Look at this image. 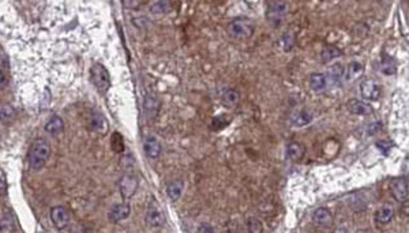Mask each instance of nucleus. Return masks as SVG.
Instances as JSON below:
<instances>
[{
	"mask_svg": "<svg viewBox=\"0 0 409 233\" xmlns=\"http://www.w3.org/2000/svg\"><path fill=\"white\" fill-rule=\"evenodd\" d=\"M51 157V146L45 139L39 138L32 143V146L29 149L27 153V161H29V167L33 171H40L45 167V164Z\"/></svg>",
	"mask_w": 409,
	"mask_h": 233,
	"instance_id": "nucleus-1",
	"label": "nucleus"
},
{
	"mask_svg": "<svg viewBox=\"0 0 409 233\" xmlns=\"http://www.w3.org/2000/svg\"><path fill=\"white\" fill-rule=\"evenodd\" d=\"M226 32H228V34H229L231 37H233V39L245 40V39L252 37V34L255 32V26H254V22H252L250 18L238 17V18L232 19L231 22L228 23Z\"/></svg>",
	"mask_w": 409,
	"mask_h": 233,
	"instance_id": "nucleus-2",
	"label": "nucleus"
},
{
	"mask_svg": "<svg viewBox=\"0 0 409 233\" xmlns=\"http://www.w3.org/2000/svg\"><path fill=\"white\" fill-rule=\"evenodd\" d=\"M90 78H92V83L96 86V89L99 90L100 93L104 94L108 92V89L111 87V77L109 73L105 67L100 63L93 64L90 68Z\"/></svg>",
	"mask_w": 409,
	"mask_h": 233,
	"instance_id": "nucleus-3",
	"label": "nucleus"
},
{
	"mask_svg": "<svg viewBox=\"0 0 409 233\" xmlns=\"http://www.w3.org/2000/svg\"><path fill=\"white\" fill-rule=\"evenodd\" d=\"M390 193L398 202H405L409 196V183L404 177H397L390 181Z\"/></svg>",
	"mask_w": 409,
	"mask_h": 233,
	"instance_id": "nucleus-4",
	"label": "nucleus"
},
{
	"mask_svg": "<svg viewBox=\"0 0 409 233\" xmlns=\"http://www.w3.org/2000/svg\"><path fill=\"white\" fill-rule=\"evenodd\" d=\"M138 177L135 175H125L119 180V191L123 199H130L138 188Z\"/></svg>",
	"mask_w": 409,
	"mask_h": 233,
	"instance_id": "nucleus-5",
	"label": "nucleus"
},
{
	"mask_svg": "<svg viewBox=\"0 0 409 233\" xmlns=\"http://www.w3.org/2000/svg\"><path fill=\"white\" fill-rule=\"evenodd\" d=\"M145 220L146 224L152 228H160L164 225L165 215L164 213H163V210H161V207H160L154 200L150 202V205L147 207Z\"/></svg>",
	"mask_w": 409,
	"mask_h": 233,
	"instance_id": "nucleus-6",
	"label": "nucleus"
},
{
	"mask_svg": "<svg viewBox=\"0 0 409 233\" xmlns=\"http://www.w3.org/2000/svg\"><path fill=\"white\" fill-rule=\"evenodd\" d=\"M288 10H289V7L286 1H271L267 7V19L270 20L273 25H277L284 18L285 14L288 13Z\"/></svg>",
	"mask_w": 409,
	"mask_h": 233,
	"instance_id": "nucleus-7",
	"label": "nucleus"
},
{
	"mask_svg": "<svg viewBox=\"0 0 409 233\" xmlns=\"http://www.w3.org/2000/svg\"><path fill=\"white\" fill-rule=\"evenodd\" d=\"M360 93L366 100L375 101L381 97L382 94V87L379 83H376L375 80L366 79L360 83Z\"/></svg>",
	"mask_w": 409,
	"mask_h": 233,
	"instance_id": "nucleus-8",
	"label": "nucleus"
},
{
	"mask_svg": "<svg viewBox=\"0 0 409 233\" xmlns=\"http://www.w3.org/2000/svg\"><path fill=\"white\" fill-rule=\"evenodd\" d=\"M51 220L58 229H64L70 222V214L66 207L53 206L51 209Z\"/></svg>",
	"mask_w": 409,
	"mask_h": 233,
	"instance_id": "nucleus-9",
	"label": "nucleus"
},
{
	"mask_svg": "<svg viewBox=\"0 0 409 233\" xmlns=\"http://www.w3.org/2000/svg\"><path fill=\"white\" fill-rule=\"evenodd\" d=\"M130 213H131V207L128 203H118L111 207V210L108 212V220L116 224V222L128 218Z\"/></svg>",
	"mask_w": 409,
	"mask_h": 233,
	"instance_id": "nucleus-10",
	"label": "nucleus"
},
{
	"mask_svg": "<svg viewBox=\"0 0 409 233\" xmlns=\"http://www.w3.org/2000/svg\"><path fill=\"white\" fill-rule=\"evenodd\" d=\"M312 221L314 224L319 228H324V229H327L333 225V215L330 213L327 209L325 207H319L317 209L314 214H312Z\"/></svg>",
	"mask_w": 409,
	"mask_h": 233,
	"instance_id": "nucleus-11",
	"label": "nucleus"
},
{
	"mask_svg": "<svg viewBox=\"0 0 409 233\" xmlns=\"http://www.w3.org/2000/svg\"><path fill=\"white\" fill-rule=\"evenodd\" d=\"M143 152L152 160L159 158L160 154H161V143L159 142V139L156 136H152V135L146 136L145 140H143Z\"/></svg>",
	"mask_w": 409,
	"mask_h": 233,
	"instance_id": "nucleus-12",
	"label": "nucleus"
},
{
	"mask_svg": "<svg viewBox=\"0 0 409 233\" xmlns=\"http://www.w3.org/2000/svg\"><path fill=\"white\" fill-rule=\"evenodd\" d=\"M89 130L96 134H105L108 131V121L105 116L100 112H94L89 119Z\"/></svg>",
	"mask_w": 409,
	"mask_h": 233,
	"instance_id": "nucleus-13",
	"label": "nucleus"
},
{
	"mask_svg": "<svg viewBox=\"0 0 409 233\" xmlns=\"http://www.w3.org/2000/svg\"><path fill=\"white\" fill-rule=\"evenodd\" d=\"M347 108L350 114L359 115V116H368L374 112V109L368 102H363L360 100H349L347 104Z\"/></svg>",
	"mask_w": 409,
	"mask_h": 233,
	"instance_id": "nucleus-14",
	"label": "nucleus"
},
{
	"mask_svg": "<svg viewBox=\"0 0 409 233\" xmlns=\"http://www.w3.org/2000/svg\"><path fill=\"white\" fill-rule=\"evenodd\" d=\"M143 108H145L146 119L153 120L159 115L160 101L157 100V97L154 94H146Z\"/></svg>",
	"mask_w": 409,
	"mask_h": 233,
	"instance_id": "nucleus-15",
	"label": "nucleus"
},
{
	"mask_svg": "<svg viewBox=\"0 0 409 233\" xmlns=\"http://www.w3.org/2000/svg\"><path fill=\"white\" fill-rule=\"evenodd\" d=\"M304 154H306V147H304L303 143L295 142V140L288 143V146H286V157H288V160L297 162V161H300L303 158Z\"/></svg>",
	"mask_w": 409,
	"mask_h": 233,
	"instance_id": "nucleus-16",
	"label": "nucleus"
},
{
	"mask_svg": "<svg viewBox=\"0 0 409 233\" xmlns=\"http://www.w3.org/2000/svg\"><path fill=\"white\" fill-rule=\"evenodd\" d=\"M183 190H184V183H183V180H173V181H171V183L168 184V187H166V195L169 196V199H171L172 202H178V200L182 198V195H183Z\"/></svg>",
	"mask_w": 409,
	"mask_h": 233,
	"instance_id": "nucleus-17",
	"label": "nucleus"
},
{
	"mask_svg": "<svg viewBox=\"0 0 409 233\" xmlns=\"http://www.w3.org/2000/svg\"><path fill=\"white\" fill-rule=\"evenodd\" d=\"M63 130H64V121H63V119L60 116H58V115H52L45 124L46 133L49 134V135H59L60 133H63Z\"/></svg>",
	"mask_w": 409,
	"mask_h": 233,
	"instance_id": "nucleus-18",
	"label": "nucleus"
},
{
	"mask_svg": "<svg viewBox=\"0 0 409 233\" xmlns=\"http://www.w3.org/2000/svg\"><path fill=\"white\" fill-rule=\"evenodd\" d=\"M221 100H223V104L226 105V107L233 108L236 107L240 101V94L236 89H232V87H226L223 90L221 93Z\"/></svg>",
	"mask_w": 409,
	"mask_h": 233,
	"instance_id": "nucleus-19",
	"label": "nucleus"
},
{
	"mask_svg": "<svg viewBox=\"0 0 409 233\" xmlns=\"http://www.w3.org/2000/svg\"><path fill=\"white\" fill-rule=\"evenodd\" d=\"M393 217H394V210L390 205H383L382 207H379L376 210L375 213V221L378 224H382V225L389 224L390 221L393 220Z\"/></svg>",
	"mask_w": 409,
	"mask_h": 233,
	"instance_id": "nucleus-20",
	"label": "nucleus"
},
{
	"mask_svg": "<svg viewBox=\"0 0 409 233\" xmlns=\"http://www.w3.org/2000/svg\"><path fill=\"white\" fill-rule=\"evenodd\" d=\"M326 85H327V80H326V77L324 74L315 73L310 77V87L314 92H317V93L324 92L326 89Z\"/></svg>",
	"mask_w": 409,
	"mask_h": 233,
	"instance_id": "nucleus-21",
	"label": "nucleus"
},
{
	"mask_svg": "<svg viewBox=\"0 0 409 233\" xmlns=\"http://www.w3.org/2000/svg\"><path fill=\"white\" fill-rule=\"evenodd\" d=\"M290 121L292 124L295 127H304L307 124H310L312 121V115L307 111H300V112H296V114L292 115L290 117Z\"/></svg>",
	"mask_w": 409,
	"mask_h": 233,
	"instance_id": "nucleus-22",
	"label": "nucleus"
},
{
	"mask_svg": "<svg viewBox=\"0 0 409 233\" xmlns=\"http://www.w3.org/2000/svg\"><path fill=\"white\" fill-rule=\"evenodd\" d=\"M343 55V51L341 49H338V48L336 47H326L321 52V59H322V61L324 63H329L330 60L336 59V58H338V56H341Z\"/></svg>",
	"mask_w": 409,
	"mask_h": 233,
	"instance_id": "nucleus-23",
	"label": "nucleus"
},
{
	"mask_svg": "<svg viewBox=\"0 0 409 233\" xmlns=\"http://www.w3.org/2000/svg\"><path fill=\"white\" fill-rule=\"evenodd\" d=\"M362 73H363V66L360 63H357V61L350 63L348 68H347V80L356 79Z\"/></svg>",
	"mask_w": 409,
	"mask_h": 233,
	"instance_id": "nucleus-24",
	"label": "nucleus"
},
{
	"mask_svg": "<svg viewBox=\"0 0 409 233\" xmlns=\"http://www.w3.org/2000/svg\"><path fill=\"white\" fill-rule=\"evenodd\" d=\"M381 70H382V73L386 74V75H393V74H396V61L393 59H390V58H385V59H382V61H381Z\"/></svg>",
	"mask_w": 409,
	"mask_h": 233,
	"instance_id": "nucleus-25",
	"label": "nucleus"
},
{
	"mask_svg": "<svg viewBox=\"0 0 409 233\" xmlns=\"http://www.w3.org/2000/svg\"><path fill=\"white\" fill-rule=\"evenodd\" d=\"M169 10H171L169 1H156V3H153L152 8H150V11L154 15H163V14L168 13Z\"/></svg>",
	"mask_w": 409,
	"mask_h": 233,
	"instance_id": "nucleus-26",
	"label": "nucleus"
},
{
	"mask_svg": "<svg viewBox=\"0 0 409 233\" xmlns=\"http://www.w3.org/2000/svg\"><path fill=\"white\" fill-rule=\"evenodd\" d=\"M247 231L248 233H262L264 232L262 222L258 220L257 217H250L247 220Z\"/></svg>",
	"mask_w": 409,
	"mask_h": 233,
	"instance_id": "nucleus-27",
	"label": "nucleus"
},
{
	"mask_svg": "<svg viewBox=\"0 0 409 233\" xmlns=\"http://www.w3.org/2000/svg\"><path fill=\"white\" fill-rule=\"evenodd\" d=\"M0 115H1V121L3 123H8V121H11L14 119L15 111H14V108L11 105L6 104V105H1V114Z\"/></svg>",
	"mask_w": 409,
	"mask_h": 233,
	"instance_id": "nucleus-28",
	"label": "nucleus"
},
{
	"mask_svg": "<svg viewBox=\"0 0 409 233\" xmlns=\"http://www.w3.org/2000/svg\"><path fill=\"white\" fill-rule=\"evenodd\" d=\"M13 227L14 222L10 213H7V212L3 213V215H1V233H10Z\"/></svg>",
	"mask_w": 409,
	"mask_h": 233,
	"instance_id": "nucleus-29",
	"label": "nucleus"
},
{
	"mask_svg": "<svg viewBox=\"0 0 409 233\" xmlns=\"http://www.w3.org/2000/svg\"><path fill=\"white\" fill-rule=\"evenodd\" d=\"M124 145H123V138H122V135H120L119 133L113 134L112 136V149L113 152H116V153H120V152H123V149H124Z\"/></svg>",
	"mask_w": 409,
	"mask_h": 233,
	"instance_id": "nucleus-30",
	"label": "nucleus"
},
{
	"mask_svg": "<svg viewBox=\"0 0 409 233\" xmlns=\"http://www.w3.org/2000/svg\"><path fill=\"white\" fill-rule=\"evenodd\" d=\"M344 74V70H343V66L340 64V63H336L334 66H333V68L330 70V75H331V78L334 80H338L341 77H343Z\"/></svg>",
	"mask_w": 409,
	"mask_h": 233,
	"instance_id": "nucleus-31",
	"label": "nucleus"
},
{
	"mask_svg": "<svg viewBox=\"0 0 409 233\" xmlns=\"http://www.w3.org/2000/svg\"><path fill=\"white\" fill-rule=\"evenodd\" d=\"M197 233H216V232H214V228L211 227L209 222H202V224L198 227Z\"/></svg>",
	"mask_w": 409,
	"mask_h": 233,
	"instance_id": "nucleus-32",
	"label": "nucleus"
},
{
	"mask_svg": "<svg viewBox=\"0 0 409 233\" xmlns=\"http://www.w3.org/2000/svg\"><path fill=\"white\" fill-rule=\"evenodd\" d=\"M283 41H284V49L288 52V51H290L292 49V47H293V39H292V36H289V34L286 33L283 36Z\"/></svg>",
	"mask_w": 409,
	"mask_h": 233,
	"instance_id": "nucleus-33",
	"label": "nucleus"
},
{
	"mask_svg": "<svg viewBox=\"0 0 409 233\" xmlns=\"http://www.w3.org/2000/svg\"><path fill=\"white\" fill-rule=\"evenodd\" d=\"M376 147H378L379 150H382L383 154H386L389 152L390 147H391V143L386 142V140H379V142H376Z\"/></svg>",
	"mask_w": 409,
	"mask_h": 233,
	"instance_id": "nucleus-34",
	"label": "nucleus"
},
{
	"mask_svg": "<svg viewBox=\"0 0 409 233\" xmlns=\"http://www.w3.org/2000/svg\"><path fill=\"white\" fill-rule=\"evenodd\" d=\"M4 191H6V175H4V171L1 169L0 171V194H1V196H4Z\"/></svg>",
	"mask_w": 409,
	"mask_h": 233,
	"instance_id": "nucleus-35",
	"label": "nucleus"
},
{
	"mask_svg": "<svg viewBox=\"0 0 409 233\" xmlns=\"http://www.w3.org/2000/svg\"><path fill=\"white\" fill-rule=\"evenodd\" d=\"M379 130H381V123H372V124L368 127V134L369 135H374V134L378 133Z\"/></svg>",
	"mask_w": 409,
	"mask_h": 233,
	"instance_id": "nucleus-36",
	"label": "nucleus"
},
{
	"mask_svg": "<svg viewBox=\"0 0 409 233\" xmlns=\"http://www.w3.org/2000/svg\"><path fill=\"white\" fill-rule=\"evenodd\" d=\"M403 212L404 214H407V215H409V200L407 199L405 202H403Z\"/></svg>",
	"mask_w": 409,
	"mask_h": 233,
	"instance_id": "nucleus-37",
	"label": "nucleus"
},
{
	"mask_svg": "<svg viewBox=\"0 0 409 233\" xmlns=\"http://www.w3.org/2000/svg\"><path fill=\"white\" fill-rule=\"evenodd\" d=\"M334 233H347V229L345 228H338Z\"/></svg>",
	"mask_w": 409,
	"mask_h": 233,
	"instance_id": "nucleus-38",
	"label": "nucleus"
}]
</instances>
